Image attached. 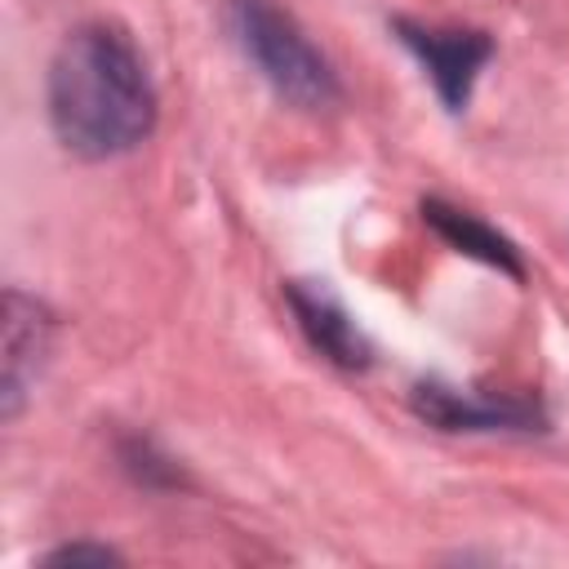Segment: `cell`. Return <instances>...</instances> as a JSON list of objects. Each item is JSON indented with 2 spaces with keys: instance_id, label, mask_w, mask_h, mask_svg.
<instances>
[{
  "instance_id": "6da1fadb",
  "label": "cell",
  "mask_w": 569,
  "mask_h": 569,
  "mask_svg": "<svg viewBox=\"0 0 569 569\" xmlns=\"http://www.w3.org/2000/svg\"><path fill=\"white\" fill-rule=\"evenodd\" d=\"M44 102L62 151L93 164L138 151L160 120L147 62L129 31L111 22H84L67 31L49 62Z\"/></svg>"
},
{
  "instance_id": "7a4b0ae2",
  "label": "cell",
  "mask_w": 569,
  "mask_h": 569,
  "mask_svg": "<svg viewBox=\"0 0 569 569\" xmlns=\"http://www.w3.org/2000/svg\"><path fill=\"white\" fill-rule=\"evenodd\" d=\"M227 31L280 102L298 111H325L342 98L333 62L276 0H227Z\"/></svg>"
},
{
  "instance_id": "3957f363",
  "label": "cell",
  "mask_w": 569,
  "mask_h": 569,
  "mask_svg": "<svg viewBox=\"0 0 569 569\" xmlns=\"http://www.w3.org/2000/svg\"><path fill=\"white\" fill-rule=\"evenodd\" d=\"M391 31L418 58V67L431 80L445 111H453V116L467 111L471 89H476L485 62L493 58V36L476 31V27H431V22H413V18H396Z\"/></svg>"
},
{
  "instance_id": "277c9868",
  "label": "cell",
  "mask_w": 569,
  "mask_h": 569,
  "mask_svg": "<svg viewBox=\"0 0 569 569\" xmlns=\"http://www.w3.org/2000/svg\"><path fill=\"white\" fill-rule=\"evenodd\" d=\"M409 409L436 431H547V413L533 396L449 387L436 378L409 391Z\"/></svg>"
},
{
  "instance_id": "5b68a950",
  "label": "cell",
  "mask_w": 569,
  "mask_h": 569,
  "mask_svg": "<svg viewBox=\"0 0 569 569\" xmlns=\"http://www.w3.org/2000/svg\"><path fill=\"white\" fill-rule=\"evenodd\" d=\"M53 311L22 293V289H4V347H0V413L4 418H18L44 360H49V347H53Z\"/></svg>"
},
{
  "instance_id": "8992f818",
  "label": "cell",
  "mask_w": 569,
  "mask_h": 569,
  "mask_svg": "<svg viewBox=\"0 0 569 569\" xmlns=\"http://www.w3.org/2000/svg\"><path fill=\"white\" fill-rule=\"evenodd\" d=\"M284 302H289L307 347L316 356H325L333 369L365 373L373 365V342L365 338L356 316L342 307V298L325 280H289L284 284Z\"/></svg>"
},
{
  "instance_id": "52a82bcc",
  "label": "cell",
  "mask_w": 569,
  "mask_h": 569,
  "mask_svg": "<svg viewBox=\"0 0 569 569\" xmlns=\"http://www.w3.org/2000/svg\"><path fill=\"white\" fill-rule=\"evenodd\" d=\"M418 213L453 253L476 258V262H485V267H493V271H502L511 280H525V258H520L516 240L502 236L498 227H489L485 218H476L471 209H458V204H449L440 196H427L418 204Z\"/></svg>"
},
{
  "instance_id": "ba28073f",
  "label": "cell",
  "mask_w": 569,
  "mask_h": 569,
  "mask_svg": "<svg viewBox=\"0 0 569 569\" xmlns=\"http://www.w3.org/2000/svg\"><path fill=\"white\" fill-rule=\"evenodd\" d=\"M124 556L107 542H62L44 556V565H120Z\"/></svg>"
}]
</instances>
